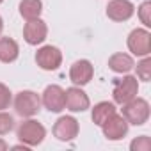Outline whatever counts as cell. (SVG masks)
<instances>
[{"instance_id": "21", "label": "cell", "mask_w": 151, "mask_h": 151, "mask_svg": "<svg viewBox=\"0 0 151 151\" xmlns=\"http://www.w3.org/2000/svg\"><path fill=\"white\" fill-rule=\"evenodd\" d=\"M130 149L132 151H149L151 149V139L147 135H140L135 140H132Z\"/></svg>"}, {"instance_id": "6", "label": "cell", "mask_w": 151, "mask_h": 151, "mask_svg": "<svg viewBox=\"0 0 151 151\" xmlns=\"http://www.w3.org/2000/svg\"><path fill=\"white\" fill-rule=\"evenodd\" d=\"M41 105H45V109L50 112H55V114L62 112L66 109V91L57 84L46 86L41 96Z\"/></svg>"}, {"instance_id": "14", "label": "cell", "mask_w": 151, "mask_h": 151, "mask_svg": "<svg viewBox=\"0 0 151 151\" xmlns=\"http://www.w3.org/2000/svg\"><path fill=\"white\" fill-rule=\"evenodd\" d=\"M109 68L114 71V73H130L133 68H135V62L132 59V55L128 53H123V52H117L114 55L109 57Z\"/></svg>"}, {"instance_id": "16", "label": "cell", "mask_w": 151, "mask_h": 151, "mask_svg": "<svg viewBox=\"0 0 151 151\" xmlns=\"http://www.w3.org/2000/svg\"><path fill=\"white\" fill-rule=\"evenodd\" d=\"M112 114H116V105L112 101H100L93 107L91 110V117H93V123L101 126Z\"/></svg>"}, {"instance_id": "9", "label": "cell", "mask_w": 151, "mask_h": 151, "mask_svg": "<svg viewBox=\"0 0 151 151\" xmlns=\"http://www.w3.org/2000/svg\"><path fill=\"white\" fill-rule=\"evenodd\" d=\"M78 121L73 116H60L53 124V137L60 142H68L78 135Z\"/></svg>"}, {"instance_id": "11", "label": "cell", "mask_w": 151, "mask_h": 151, "mask_svg": "<svg viewBox=\"0 0 151 151\" xmlns=\"http://www.w3.org/2000/svg\"><path fill=\"white\" fill-rule=\"evenodd\" d=\"M46 36H48V27L41 18L29 20L25 23V27H23V39L32 46L41 45L46 39Z\"/></svg>"}, {"instance_id": "1", "label": "cell", "mask_w": 151, "mask_h": 151, "mask_svg": "<svg viewBox=\"0 0 151 151\" xmlns=\"http://www.w3.org/2000/svg\"><path fill=\"white\" fill-rule=\"evenodd\" d=\"M16 137L20 139L22 144H25V146H29V147H34V146H39V144L45 140V137H46V128H45L39 121L27 117L25 121L20 123V126H18V130H16Z\"/></svg>"}, {"instance_id": "4", "label": "cell", "mask_w": 151, "mask_h": 151, "mask_svg": "<svg viewBox=\"0 0 151 151\" xmlns=\"http://www.w3.org/2000/svg\"><path fill=\"white\" fill-rule=\"evenodd\" d=\"M14 110L22 117H34L41 110V98L34 91H20L14 96Z\"/></svg>"}, {"instance_id": "17", "label": "cell", "mask_w": 151, "mask_h": 151, "mask_svg": "<svg viewBox=\"0 0 151 151\" xmlns=\"http://www.w3.org/2000/svg\"><path fill=\"white\" fill-rule=\"evenodd\" d=\"M41 11H43V2L41 0H22L20 2V14L27 22L34 20V18H39Z\"/></svg>"}, {"instance_id": "23", "label": "cell", "mask_w": 151, "mask_h": 151, "mask_svg": "<svg viewBox=\"0 0 151 151\" xmlns=\"http://www.w3.org/2000/svg\"><path fill=\"white\" fill-rule=\"evenodd\" d=\"M7 149V142L4 139H0V151H6Z\"/></svg>"}, {"instance_id": "15", "label": "cell", "mask_w": 151, "mask_h": 151, "mask_svg": "<svg viewBox=\"0 0 151 151\" xmlns=\"http://www.w3.org/2000/svg\"><path fill=\"white\" fill-rule=\"evenodd\" d=\"M20 46L13 37H0V62L11 64L18 59Z\"/></svg>"}, {"instance_id": "7", "label": "cell", "mask_w": 151, "mask_h": 151, "mask_svg": "<svg viewBox=\"0 0 151 151\" xmlns=\"http://www.w3.org/2000/svg\"><path fill=\"white\" fill-rule=\"evenodd\" d=\"M36 64L45 71H55L62 64V52L52 45L41 46L36 52Z\"/></svg>"}, {"instance_id": "20", "label": "cell", "mask_w": 151, "mask_h": 151, "mask_svg": "<svg viewBox=\"0 0 151 151\" xmlns=\"http://www.w3.org/2000/svg\"><path fill=\"white\" fill-rule=\"evenodd\" d=\"M14 128V119L11 114L0 110V135H7Z\"/></svg>"}, {"instance_id": "18", "label": "cell", "mask_w": 151, "mask_h": 151, "mask_svg": "<svg viewBox=\"0 0 151 151\" xmlns=\"http://www.w3.org/2000/svg\"><path fill=\"white\" fill-rule=\"evenodd\" d=\"M137 77L144 82H149V78H151V59H149V55H146L137 64Z\"/></svg>"}, {"instance_id": "13", "label": "cell", "mask_w": 151, "mask_h": 151, "mask_svg": "<svg viewBox=\"0 0 151 151\" xmlns=\"http://www.w3.org/2000/svg\"><path fill=\"white\" fill-rule=\"evenodd\" d=\"M89 107H91V100L86 91H82L78 86L66 89V109L69 112H86Z\"/></svg>"}, {"instance_id": "2", "label": "cell", "mask_w": 151, "mask_h": 151, "mask_svg": "<svg viewBox=\"0 0 151 151\" xmlns=\"http://www.w3.org/2000/svg\"><path fill=\"white\" fill-rule=\"evenodd\" d=\"M123 109V117L128 121V124H133V126H142L144 123H147V119H149V103H147V100H144V98H139V96H135L133 100H130L128 103H124V105H121Z\"/></svg>"}, {"instance_id": "19", "label": "cell", "mask_w": 151, "mask_h": 151, "mask_svg": "<svg viewBox=\"0 0 151 151\" xmlns=\"http://www.w3.org/2000/svg\"><path fill=\"white\" fill-rule=\"evenodd\" d=\"M137 11H139V20L144 23L146 29H149L151 27V2H149V0L142 2Z\"/></svg>"}, {"instance_id": "22", "label": "cell", "mask_w": 151, "mask_h": 151, "mask_svg": "<svg viewBox=\"0 0 151 151\" xmlns=\"http://www.w3.org/2000/svg\"><path fill=\"white\" fill-rule=\"evenodd\" d=\"M11 101H13V93H11V89H9L6 84L0 82V110L9 109Z\"/></svg>"}, {"instance_id": "3", "label": "cell", "mask_w": 151, "mask_h": 151, "mask_svg": "<svg viewBox=\"0 0 151 151\" xmlns=\"http://www.w3.org/2000/svg\"><path fill=\"white\" fill-rule=\"evenodd\" d=\"M139 94V80L133 75H126L123 78H117L114 82V89H112V98L114 103L117 105H124L130 100H133Z\"/></svg>"}, {"instance_id": "8", "label": "cell", "mask_w": 151, "mask_h": 151, "mask_svg": "<svg viewBox=\"0 0 151 151\" xmlns=\"http://www.w3.org/2000/svg\"><path fill=\"white\" fill-rule=\"evenodd\" d=\"M94 77V66L91 64V60L87 59H80L75 60L69 68V80L73 82V86H87Z\"/></svg>"}, {"instance_id": "5", "label": "cell", "mask_w": 151, "mask_h": 151, "mask_svg": "<svg viewBox=\"0 0 151 151\" xmlns=\"http://www.w3.org/2000/svg\"><path fill=\"white\" fill-rule=\"evenodd\" d=\"M128 50L137 57H146L151 53V34L147 29H133L126 39Z\"/></svg>"}, {"instance_id": "12", "label": "cell", "mask_w": 151, "mask_h": 151, "mask_svg": "<svg viewBox=\"0 0 151 151\" xmlns=\"http://www.w3.org/2000/svg\"><path fill=\"white\" fill-rule=\"evenodd\" d=\"M135 13V6L130 0H110L107 4V18L112 22H128Z\"/></svg>"}, {"instance_id": "24", "label": "cell", "mask_w": 151, "mask_h": 151, "mask_svg": "<svg viewBox=\"0 0 151 151\" xmlns=\"http://www.w3.org/2000/svg\"><path fill=\"white\" fill-rule=\"evenodd\" d=\"M2 30H4V20H2V16H0V36H2Z\"/></svg>"}, {"instance_id": "25", "label": "cell", "mask_w": 151, "mask_h": 151, "mask_svg": "<svg viewBox=\"0 0 151 151\" xmlns=\"http://www.w3.org/2000/svg\"><path fill=\"white\" fill-rule=\"evenodd\" d=\"M2 2H4V0H0V4H2Z\"/></svg>"}, {"instance_id": "10", "label": "cell", "mask_w": 151, "mask_h": 151, "mask_svg": "<svg viewBox=\"0 0 151 151\" xmlns=\"http://www.w3.org/2000/svg\"><path fill=\"white\" fill-rule=\"evenodd\" d=\"M128 121L121 116V114H112L103 124H101V130H103V135H105V139H109V140H121V139H124L126 137V133H128Z\"/></svg>"}]
</instances>
